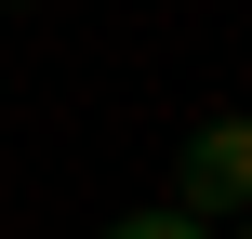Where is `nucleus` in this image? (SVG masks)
Instances as JSON below:
<instances>
[{"mask_svg":"<svg viewBox=\"0 0 252 239\" xmlns=\"http://www.w3.org/2000/svg\"><path fill=\"white\" fill-rule=\"evenodd\" d=\"M173 213H252V120H199V133H186Z\"/></svg>","mask_w":252,"mask_h":239,"instance_id":"1","label":"nucleus"},{"mask_svg":"<svg viewBox=\"0 0 252 239\" xmlns=\"http://www.w3.org/2000/svg\"><path fill=\"white\" fill-rule=\"evenodd\" d=\"M239 239H252V226H239Z\"/></svg>","mask_w":252,"mask_h":239,"instance_id":"3","label":"nucleus"},{"mask_svg":"<svg viewBox=\"0 0 252 239\" xmlns=\"http://www.w3.org/2000/svg\"><path fill=\"white\" fill-rule=\"evenodd\" d=\"M93 239H213V226H199V213H106Z\"/></svg>","mask_w":252,"mask_h":239,"instance_id":"2","label":"nucleus"}]
</instances>
